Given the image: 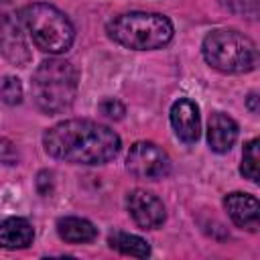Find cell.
Returning <instances> with one entry per match:
<instances>
[{
    "label": "cell",
    "instance_id": "13",
    "mask_svg": "<svg viewBox=\"0 0 260 260\" xmlns=\"http://www.w3.org/2000/svg\"><path fill=\"white\" fill-rule=\"evenodd\" d=\"M57 234L69 244H87L95 240L98 230L91 221L83 217H61L57 221Z\"/></svg>",
    "mask_w": 260,
    "mask_h": 260
},
{
    "label": "cell",
    "instance_id": "16",
    "mask_svg": "<svg viewBox=\"0 0 260 260\" xmlns=\"http://www.w3.org/2000/svg\"><path fill=\"white\" fill-rule=\"evenodd\" d=\"M0 98L8 104V106H16L22 102V83L18 77H4L2 85H0Z\"/></svg>",
    "mask_w": 260,
    "mask_h": 260
},
{
    "label": "cell",
    "instance_id": "7",
    "mask_svg": "<svg viewBox=\"0 0 260 260\" xmlns=\"http://www.w3.org/2000/svg\"><path fill=\"white\" fill-rule=\"evenodd\" d=\"M126 169L136 179L158 181L171 173V158L169 154L154 142H134L126 156Z\"/></svg>",
    "mask_w": 260,
    "mask_h": 260
},
{
    "label": "cell",
    "instance_id": "3",
    "mask_svg": "<svg viewBox=\"0 0 260 260\" xmlns=\"http://www.w3.org/2000/svg\"><path fill=\"white\" fill-rule=\"evenodd\" d=\"M108 37L134 51H152L173 39V22L158 12H124L114 16L106 26Z\"/></svg>",
    "mask_w": 260,
    "mask_h": 260
},
{
    "label": "cell",
    "instance_id": "18",
    "mask_svg": "<svg viewBox=\"0 0 260 260\" xmlns=\"http://www.w3.org/2000/svg\"><path fill=\"white\" fill-rule=\"evenodd\" d=\"M16 158H18V152H16L14 144L8 140H0V160L6 165H14Z\"/></svg>",
    "mask_w": 260,
    "mask_h": 260
},
{
    "label": "cell",
    "instance_id": "1",
    "mask_svg": "<svg viewBox=\"0 0 260 260\" xmlns=\"http://www.w3.org/2000/svg\"><path fill=\"white\" fill-rule=\"evenodd\" d=\"M45 152L71 165H104L122 146L120 136L106 124L93 120H63L43 134Z\"/></svg>",
    "mask_w": 260,
    "mask_h": 260
},
{
    "label": "cell",
    "instance_id": "6",
    "mask_svg": "<svg viewBox=\"0 0 260 260\" xmlns=\"http://www.w3.org/2000/svg\"><path fill=\"white\" fill-rule=\"evenodd\" d=\"M22 26V18L18 16L12 0H0V53L16 67H24L30 61Z\"/></svg>",
    "mask_w": 260,
    "mask_h": 260
},
{
    "label": "cell",
    "instance_id": "4",
    "mask_svg": "<svg viewBox=\"0 0 260 260\" xmlns=\"http://www.w3.org/2000/svg\"><path fill=\"white\" fill-rule=\"evenodd\" d=\"M201 53L207 65L221 73H248L258 65L256 43L234 28L211 30L203 39Z\"/></svg>",
    "mask_w": 260,
    "mask_h": 260
},
{
    "label": "cell",
    "instance_id": "10",
    "mask_svg": "<svg viewBox=\"0 0 260 260\" xmlns=\"http://www.w3.org/2000/svg\"><path fill=\"white\" fill-rule=\"evenodd\" d=\"M223 207L238 228L248 230V232H258V228H260V203L254 195L240 193V191L228 193L223 199Z\"/></svg>",
    "mask_w": 260,
    "mask_h": 260
},
{
    "label": "cell",
    "instance_id": "2",
    "mask_svg": "<svg viewBox=\"0 0 260 260\" xmlns=\"http://www.w3.org/2000/svg\"><path fill=\"white\" fill-rule=\"evenodd\" d=\"M37 108L45 114H61L71 108L77 95V69L59 57L43 61L30 81Z\"/></svg>",
    "mask_w": 260,
    "mask_h": 260
},
{
    "label": "cell",
    "instance_id": "9",
    "mask_svg": "<svg viewBox=\"0 0 260 260\" xmlns=\"http://www.w3.org/2000/svg\"><path fill=\"white\" fill-rule=\"evenodd\" d=\"M171 124L177 138L185 144H193L201 136V118L199 108L189 98H179L171 106Z\"/></svg>",
    "mask_w": 260,
    "mask_h": 260
},
{
    "label": "cell",
    "instance_id": "12",
    "mask_svg": "<svg viewBox=\"0 0 260 260\" xmlns=\"http://www.w3.org/2000/svg\"><path fill=\"white\" fill-rule=\"evenodd\" d=\"M35 232L28 219L24 217H8L0 221V248L6 250H22L32 244Z\"/></svg>",
    "mask_w": 260,
    "mask_h": 260
},
{
    "label": "cell",
    "instance_id": "17",
    "mask_svg": "<svg viewBox=\"0 0 260 260\" xmlns=\"http://www.w3.org/2000/svg\"><path fill=\"white\" fill-rule=\"evenodd\" d=\"M100 112H102L104 116L112 118V120H120V118L126 114V108H124L118 100H104V102L100 104Z\"/></svg>",
    "mask_w": 260,
    "mask_h": 260
},
{
    "label": "cell",
    "instance_id": "14",
    "mask_svg": "<svg viewBox=\"0 0 260 260\" xmlns=\"http://www.w3.org/2000/svg\"><path fill=\"white\" fill-rule=\"evenodd\" d=\"M110 248L118 250L120 254L132 256V258H146L150 256V246L144 238L134 236V234H126V232H114L108 238Z\"/></svg>",
    "mask_w": 260,
    "mask_h": 260
},
{
    "label": "cell",
    "instance_id": "11",
    "mask_svg": "<svg viewBox=\"0 0 260 260\" xmlns=\"http://www.w3.org/2000/svg\"><path fill=\"white\" fill-rule=\"evenodd\" d=\"M238 138V124L228 116V114H221V112H215L211 114L209 118V124H207V142H209V148L213 152H228L234 142Z\"/></svg>",
    "mask_w": 260,
    "mask_h": 260
},
{
    "label": "cell",
    "instance_id": "19",
    "mask_svg": "<svg viewBox=\"0 0 260 260\" xmlns=\"http://www.w3.org/2000/svg\"><path fill=\"white\" fill-rule=\"evenodd\" d=\"M256 102H258V95H256V93H250V95H248V108H250V112H252V114H256V112H258Z\"/></svg>",
    "mask_w": 260,
    "mask_h": 260
},
{
    "label": "cell",
    "instance_id": "15",
    "mask_svg": "<svg viewBox=\"0 0 260 260\" xmlns=\"http://www.w3.org/2000/svg\"><path fill=\"white\" fill-rule=\"evenodd\" d=\"M260 140L252 138L250 142H246L244 152H242V165H240V173L250 179L252 183H258V171H260Z\"/></svg>",
    "mask_w": 260,
    "mask_h": 260
},
{
    "label": "cell",
    "instance_id": "5",
    "mask_svg": "<svg viewBox=\"0 0 260 260\" xmlns=\"http://www.w3.org/2000/svg\"><path fill=\"white\" fill-rule=\"evenodd\" d=\"M22 24L30 32L37 49L49 55L65 53L75 39V28L65 12L47 2H35L22 8Z\"/></svg>",
    "mask_w": 260,
    "mask_h": 260
},
{
    "label": "cell",
    "instance_id": "8",
    "mask_svg": "<svg viewBox=\"0 0 260 260\" xmlns=\"http://www.w3.org/2000/svg\"><path fill=\"white\" fill-rule=\"evenodd\" d=\"M126 209L132 221L142 230H156L165 223L167 217L162 201L144 189H132L126 195Z\"/></svg>",
    "mask_w": 260,
    "mask_h": 260
}]
</instances>
